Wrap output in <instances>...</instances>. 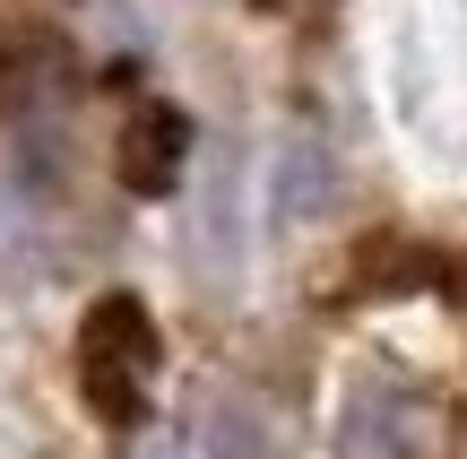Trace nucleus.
<instances>
[{"instance_id":"obj_1","label":"nucleus","mask_w":467,"mask_h":459,"mask_svg":"<svg viewBox=\"0 0 467 459\" xmlns=\"http://www.w3.org/2000/svg\"><path fill=\"white\" fill-rule=\"evenodd\" d=\"M148 381H156V321L130 304V295H104L78 329V391L104 425L130 433L148 416Z\"/></svg>"},{"instance_id":"obj_2","label":"nucleus","mask_w":467,"mask_h":459,"mask_svg":"<svg viewBox=\"0 0 467 459\" xmlns=\"http://www.w3.org/2000/svg\"><path fill=\"white\" fill-rule=\"evenodd\" d=\"M182 156H191V121L173 113V104H148V113L130 121V139H121V183L130 191H173Z\"/></svg>"},{"instance_id":"obj_3","label":"nucleus","mask_w":467,"mask_h":459,"mask_svg":"<svg viewBox=\"0 0 467 459\" xmlns=\"http://www.w3.org/2000/svg\"><path fill=\"white\" fill-rule=\"evenodd\" d=\"M260 9H268V0H260Z\"/></svg>"}]
</instances>
